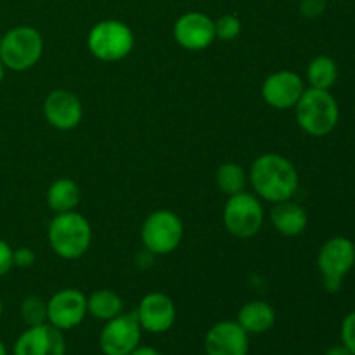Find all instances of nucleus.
Listing matches in <instances>:
<instances>
[{"label": "nucleus", "mask_w": 355, "mask_h": 355, "mask_svg": "<svg viewBox=\"0 0 355 355\" xmlns=\"http://www.w3.org/2000/svg\"><path fill=\"white\" fill-rule=\"evenodd\" d=\"M257 196L269 203H281L295 196L298 189V170L286 156L266 153L252 163L248 172Z\"/></svg>", "instance_id": "nucleus-1"}, {"label": "nucleus", "mask_w": 355, "mask_h": 355, "mask_svg": "<svg viewBox=\"0 0 355 355\" xmlns=\"http://www.w3.org/2000/svg\"><path fill=\"white\" fill-rule=\"evenodd\" d=\"M52 252L64 260H76L92 245V225L78 211L55 214L47 229Z\"/></svg>", "instance_id": "nucleus-2"}, {"label": "nucleus", "mask_w": 355, "mask_h": 355, "mask_svg": "<svg viewBox=\"0 0 355 355\" xmlns=\"http://www.w3.org/2000/svg\"><path fill=\"white\" fill-rule=\"evenodd\" d=\"M293 110L298 127L312 137H324L331 134L340 120L338 103L329 90L309 87Z\"/></svg>", "instance_id": "nucleus-3"}, {"label": "nucleus", "mask_w": 355, "mask_h": 355, "mask_svg": "<svg viewBox=\"0 0 355 355\" xmlns=\"http://www.w3.org/2000/svg\"><path fill=\"white\" fill-rule=\"evenodd\" d=\"M44 54V38L33 26H14L0 37V59L10 71H28Z\"/></svg>", "instance_id": "nucleus-4"}, {"label": "nucleus", "mask_w": 355, "mask_h": 355, "mask_svg": "<svg viewBox=\"0 0 355 355\" xmlns=\"http://www.w3.org/2000/svg\"><path fill=\"white\" fill-rule=\"evenodd\" d=\"M135 37L128 24L118 19H104L94 24L87 37V47L96 59L116 62L134 51Z\"/></svg>", "instance_id": "nucleus-5"}, {"label": "nucleus", "mask_w": 355, "mask_h": 355, "mask_svg": "<svg viewBox=\"0 0 355 355\" xmlns=\"http://www.w3.org/2000/svg\"><path fill=\"white\" fill-rule=\"evenodd\" d=\"M355 266V245L345 236H335L321 246L318 253V269L322 286L328 293L342 290L343 279Z\"/></svg>", "instance_id": "nucleus-6"}, {"label": "nucleus", "mask_w": 355, "mask_h": 355, "mask_svg": "<svg viewBox=\"0 0 355 355\" xmlns=\"http://www.w3.org/2000/svg\"><path fill=\"white\" fill-rule=\"evenodd\" d=\"M266 218L260 198L252 193L229 196L224 207V225L231 236L238 239L255 238Z\"/></svg>", "instance_id": "nucleus-7"}, {"label": "nucleus", "mask_w": 355, "mask_h": 355, "mask_svg": "<svg viewBox=\"0 0 355 355\" xmlns=\"http://www.w3.org/2000/svg\"><path fill=\"white\" fill-rule=\"evenodd\" d=\"M184 238V224L170 210H156L148 215L141 229L144 248L153 255H168L175 252Z\"/></svg>", "instance_id": "nucleus-8"}, {"label": "nucleus", "mask_w": 355, "mask_h": 355, "mask_svg": "<svg viewBox=\"0 0 355 355\" xmlns=\"http://www.w3.org/2000/svg\"><path fill=\"white\" fill-rule=\"evenodd\" d=\"M142 328L135 312H121L106 321L99 335V349L104 355H128L141 345Z\"/></svg>", "instance_id": "nucleus-9"}, {"label": "nucleus", "mask_w": 355, "mask_h": 355, "mask_svg": "<svg viewBox=\"0 0 355 355\" xmlns=\"http://www.w3.org/2000/svg\"><path fill=\"white\" fill-rule=\"evenodd\" d=\"M87 297L76 288H62L47 300V322L61 331H69L83 322Z\"/></svg>", "instance_id": "nucleus-10"}, {"label": "nucleus", "mask_w": 355, "mask_h": 355, "mask_svg": "<svg viewBox=\"0 0 355 355\" xmlns=\"http://www.w3.org/2000/svg\"><path fill=\"white\" fill-rule=\"evenodd\" d=\"M135 315H137L142 331L162 335V333L170 331L175 324V302L166 293H162V291H151V293L144 295L142 300L139 302Z\"/></svg>", "instance_id": "nucleus-11"}, {"label": "nucleus", "mask_w": 355, "mask_h": 355, "mask_svg": "<svg viewBox=\"0 0 355 355\" xmlns=\"http://www.w3.org/2000/svg\"><path fill=\"white\" fill-rule=\"evenodd\" d=\"M305 92V83L298 73L290 69L274 71L263 80L262 97L274 110H293Z\"/></svg>", "instance_id": "nucleus-12"}, {"label": "nucleus", "mask_w": 355, "mask_h": 355, "mask_svg": "<svg viewBox=\"0 0 355 355\" xmlns=\"http://www.w3.org/2000/svg\"><path fill=\"white\" fill-rule=\"evenodd\" d=\"M173 38L186 51H205L215 38V21L205 12L191 10L182 14L173 24Z\"/></svg>", "instance_id": "nucleus-13"}, {"label": "nucleus", "mask_w": 355, "mask_h": 355, "mask_svg": "<svg viewBox=\"0 0 355 355\" xmlns=\"http://www.w3.org/2000/svg\"><path fill=\"white\" fill-rule=\"evenodd\" d=\"M14 355H66V340L61 329L49 322L28 326L12 349Z\"/></svg>", "instance_id": "nucleus-14"}, {"label": "nucleus", "mask_w": 355, "mask_h": 355, "mask_svg": "<svg viewBox=\"0 0 355 355\" xmlns=\"http://www.w3.org/2000/svg\"><path fill=\"white\" fill-rule=\"evenodd\" d=\"M44 116L47 123L58 130H73L83 118L82 101L69 90H52L44 101Z\"/></svg>", "instance_id": "nucleus-15"}, {"label": "nucleus", "mask_w": 355, "mask_h": 355, "mask_svg": "<svg viewBox=\"0 0 355 355\" xmlns=\"http://www.w3.org/2000/svg\"><path fill=\"white\" fill-rule=\"evenodd\" d=\"M250 335L236 321H218L205 336L207 355H248Z\"/></svg>", "instance_id": "nucleus-16"}, {"label": "nucleus", "mask_w": 355, "mask_h": 355, "mask_svg": "<svg viewBox=\"0 0 355 355\" xmlns=\"http://www.w3.org/2000/svg\"><path fill=\"white\" fill-rule=\"evenodd\" d=\"M269 217L274 229L284 238H297L307 229L309 224V215L305 208L291 200L274 203Z\"/></svg>", "instance_id": "nucleus-17"}, {"label": "nucleus", "mask_w": 355, "mask_h": 355, "mask_svg": "<svg viewBox=\"0 0 355 355\" xmlns=\"http://www.w3.org/2000/svg\"><path fill=\"white\" fill-rule=\"evenodd\" d=\"M236 322L248 335H262L269 331L276 322V311L269 302L252 300L239 309Z\"/></svg>", "instance_id": "nucleus-18"}, {"label": "nucleus", "mask_w": 355, "mask_h": 355, "mask_svg": "<svg viewBox=\"0 0 355 355\" xmlns=\"http://www.w3.org/2000/svg\"><path fill=\"white\" fill-rule=\"evenodd\" d=\"M47 207L54 214H64V211L76 210L82 200L80 186L69 177H61L54 180L47 189Z\"/></svg>", "instance_id": "nucleus-19"}, {"label": "nucleus", "mask_w": 355, "mask_h": 355, "mask_svg": "<svg viewBox=\"0 0 355 355\" xmlns=\"http://www.w3.org/2000/svg\"><path fill=\"white\" fill-rule=\"evenodd\" d=\"M123 312V300L120 295L113 290H97L87 297V314L99 321H110Z\"/></svg>", "instance_id": "nucleus-20"}, {"label": "nucleus", "mask_w": 355, "mask_h": 355, "mask_svg": "<svg viewBox=\"0 0 355 355\" xmlns=\"http://www.w3.org/2000/svg\"><path fill=\"white\" fill-rule=\"evenodd\" d=\"M338 80V66L329 55H318L307 66V82L312 89L329 90Z\"/></svg>", "instance_id": "nucleus-21"}, {"label": "nucleus", "mask_w": 355, "mask_h": 355, "mask_svg": "<svg viewBox=\"0 0 355 355\" xmlns=\"http://www.w3.org/2000/svg\"><path fill=\"white\" fill-rule=\"evenodd\" d=\"M215 182L225 196H234V194L245 193L246 184H248V172L239 163L225 162L218 166L215 173Z\"/></svg>", "instance_id": "nucleus-22"}, {"label": "nucleus", "mask_w": 355, "mask_h": 355, "mask_svg": "<svg viewBox=\"0 0 355 355\" xmlns=\"http://www.w3.org/2000/svg\"><path fill=\"white\" fill-rule=\"evenodd\" d=\"M21 319L26 326H38L47 322V302L38 295H30L21 302Z\"/></svg>", "instance_id": "nucleus-23"}, {"label": "nucleus", "mask_w": 355, "mask_h": 355, "mask_svg": "<svg viewBox=\"0 0 355 355\" xmlns=\"http://www.w3.org/2000/svg\"><path fill=\"white\" fill-rule=\"evenodd\" d=\"M241 21L234 14H224L215 21V38L222 42H232L241 35Z\"/></svg>", "instance_id": "nucleus-24"}, {"label": "nucleus", "mask_w": 355, "mask_h": 355, "mask_svg": "<svg viewBox=\"0 0 355 355\" xmlns=\"http://www.w3.org/2000/svg\"><path fill=\"white\" fill-rule=\"evenodd\" d=\"M340 335H342V343L350 350V354L355 355V311L349 312L345 315L342 322V329H340Z\"/></svg>", "instance_id": "nucleus-25"}, {"label": "nucleus", "mask_w": 355, "mask_h": 355, "mask_svg": "<svg viewBox=\"0 0 355 355\" xmlns=\"http://www.w3.org/2000/svg\"><path fill=\"white\" fill-rule=\"evenodd\" d=\"M329 0H298V9L300 14L307 19H315V17L322 16L326 10Z\"/></svg>", "instance_id": "nucleus-26"}, {"label": "nucleus", "mask_w": 355, "mask_h": 355, "mask_svg": "<svg viewBox=\"0 0 355 355\" xmlns=\"http://www.w3.org/2000/svg\"><path fill=\"white\" fill-rule=\"evenodd\" d=\"M12 252L10 245L3 239H0V277H3L6 274H9V270L14 267L12 260Z\"/></svg>", "instance_id": "nucleus-27"}, {"label": "nucleus", "mask_w": 355, "mask_h": 355, "mask_svg": "<svg viewBox=\"0 0 355 355\" xmlns=\"http://www.w3.org/2000/svg\"><path fill=\"white\" fill-rule=\"evenodd\" d=\"M12 260H14V267H19V269H28L35 263V252L31 248H17L12 252Z\"/></svg>", "instance_id": "nucleus-28"}, {"label": "nucleus", "mask_w": 355, "mask_h": 355, "mask_svg": "<svg viewBox=\"0 0 355 355\" xmlns=\"http://www.w3.org/2000/svg\"><path fill=\"white\" fill-rule=\"evenodd\" d=\"M324 355H352V354H350V350L347 349L343 343H340V345H333L331 349L326 350Z\"/></svg>", "instance_id": "nucleus-29"}, {"label": "nucleus", "mask_w": 355, "mask_h": 355, "mask_svg": "<svg viewBox=\"0 0 355 355\" xmlns=\"http://www.w3.org/2000/svg\"><path fill=\"white\" fill-rule=\"evenodd\" d=\"M128 355H162V354H159L156 349H153V347H141V345H139L137 349L134 350V352L128 354Z\"/></svg>", "instance_id": "nucleus-30"}, {"label": "nucleus", "mask_w": 355, "mask_h": 355, "mask_svg": "<svg viewBox=\"0 0 355 355\" xmlns=\"http://www.w3.org/2000/svg\"><path fill=\"white\" fill-rule=\"evenodd\" d=\"M6 66H3V62H2V59H0V83L3 82V76H6Z\"/></svg>", "instance_id": "nucleus-31"}, {"label": "nucleus", "mask_w": 355, "mask_h": 355, "mask_svg": "<svg viewBox=\"0 0 355 355\" xmlns=\"http://www.w3.org/2000/svg\"><path fill=\"white\" fill-rule=\"evenodd\" d=\"M0 355H7V349H6V345H3L2 340H0Z\"/></svg>", "instance_id": "nucleus-32"}, {"label": "nucleus", "mask_w": 355, "mask_h": 355, "mask_svg": "<svg viewBox=\"0 0 355 355\" xmlns=\"http://www.w3.org/2000/svg\"><path fill=\"white\" fill-rule=\"evenodd\" d=\"M2 311H3V307H2V298H0V318H2Z\"/></svg>", "instance_id": "nucleus-33"}, {"label": "nucleus", "mask_w": 355, "mask_h": 355, "mask_svg": "<svg viewBox=\"0 0 355 355\" xmlns=\"http://www.w3.org/2000/svg\"><path fill=\"white\" fill-rule=\"evenodd\" d=\"M291 2H298V0H291Z\"/></svg>", "instance_id": "nucleus-34"}, {"label": "nucleus", "mask_w": 355, "mask_h": 355, "mask_svg": "<svg viewBox=\"0 0 355 355\" xmlns=\"http://www.w3.org/2000/svg\"><path fill=\"white\" fill-rule=\"evenodd\" d=\"M335 2H342V0H335Z\"/></svg>", "instance_id": "nucleus-35"}]
</instances>
